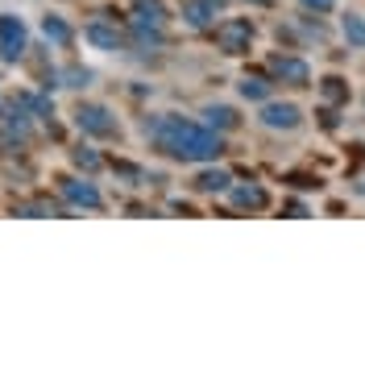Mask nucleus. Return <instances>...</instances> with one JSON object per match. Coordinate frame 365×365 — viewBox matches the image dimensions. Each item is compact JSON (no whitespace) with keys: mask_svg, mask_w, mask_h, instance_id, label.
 <instances>
[{"mask_svg":"<svg viewBox=\"0 0 365 365\" xmlns=\"http://www.w3.org/2000/svg\"><path fill=\"white\" fill-rule=\"evenodd\" d=\"M83 38H88V42L96 46V50H120V46H125V38L116 34L113 25H104V21L88 25V29H83Z\"/></svg>","mask_w":365,"mask_h":365,"instance_id":"obj_9","label":"nucleus"},{"mask_svg":"<svg viewBox=\"0 0 365 365\" xmlns=\"http://www.w3.org/2000/svg\"><path fill=\"white\" fill-rule=\"evenodd\" d=\"M232 204L245 207V212H266V207H270V191L257 187V182H250V187H232Z\"/></svg>","mask_w":365,"mask_h":365,"instance_id":"obj_8","label":"nucleus"},{"mask_svg":"<svg viewBox=\"0 0 365 365\" xmlns=\"http://www.w3.org/2000/svg\"><path fill=\"white\" fill-rule=\"evenodd\" d=\"M241 96H245V100H266V96H270V83H266L262 75H245V79H241Z\"/></svg>","mask_w":365,"mask_h":365,"instance_id":"obj_16","label":"nucleus"},{"mask_svg":"<svg viewBox=\"0 0 365 365\" xmlns=\"http://www.w3.org/2000/svg\"><path fill=\"white\" fill-rule=\"evenodd\" d=\"M25 54V25L21 17H0V58L17 63Z\"/></svg>","mask_w":365,"mask_h":365,"instance_id":"obj_5","label":"nucleus"},{"mask_svg":"<svg viewBox=\"0 0 365 365\" xmlns=\"http://www.w3.org/2000/svg\"><path fill=\"white\" fill-rule=\"evenodd\" d=\"M319 96H324L328 104H349V83H344L341 75H328V79L319 83Z\"/></svg>","mask_w":365,"mask_h":365,"instance_id":"obj_12","label":"nucleus"},{"mask_svg":"<svg viewBox=\"0 0 365 365\" xmlns=\"http://www.w3.org/2000/svg\"><path fill=\"white\" fill-rule=\"evenodd\" d=\"M270 75L278 83H287V88H312V67L295 58V54H270Z\"/></svg>","mask_w":365,"mask_h":365,"instance_id":"obj_4","label":"nucleus"},{"mask_svg":"<svg viewBox=\"0 0 365 365\" xmlns=\"http://www.w3.org/2000/svg\"><path fill=\"white\" fill-rule=\"evenodd\" d=\"M63 195H67L75 207H104V195L96 191V182H88V179H63Z\"/></svg>","mask_w":365,"mask_h":365,"instance_id":"obj_7","label":"nucleus"},{"mask_svg":"<svg viewBox=\"0 0 365 365\" xmlns=\"http://www.w3.org/2000/svg\"><path fill=\"white\" fill-rule=\"evenodd\" d=\"M42 34H46V42H54V46H71V25L63 21V17H46L42 21Z\"/></svg>","mask_w":365,"mask_h":365,"instance_id":"obj_11","label":"nucleus"},{"mask_svg":"<svg viewBox=\"0 0 365 365\" xmlns=\"http://www.w3.org/2000/svg\"><path fill=\"white\" fill-rule=\"evenodd\" d=\"M145 133L154 137L166 158L175 162H216L225 154V137L207 125H195V120H182L175 113H162L154 120H145Z\"/></svg>","mask_w":365,"mask_h":365,"instance_id":"obj_1","label":"nucleus"},{"mask_svg":"<svg viewBox=\"0 0 365 365\" xmlns=\"http://www.w3.org/2000/svg\"><path fill=\"white\" fill-rule=\"evenodd\" d=\"M207 4H220V0H207Z\"/></svg>","mask_w":365,"mask_h":365,"instance_id":"obj_21","label":"nucleus"},{"mask_svg":"<svg viewBox=\"0 0 365 365\" xmlns=\"http://www.w3.org/2000/svg\"><path fill=\"white\" fill-rule=\"evenodd\" d=\"M228 170H200L195 175V191H207V195H220V191H228Z\"/></svg>","mask_w":365,"mask_h":365,"instance_id":"obj_10","label":"nucleus"},{"mask_svg":"<svg viewBox=\"0 0 365 365\" xmlns=\"http://www.w3.org/2000/svg\"><path fill=\"white\" fill-rule=\"evenodd\" d=\"M291 182H295L299 191H312V187H319V179H312V175H291Z\"/></svg>","mask_w":365,"mask_h":365,"instance_id":"obj_20","label":"nucleus"},{"mask_svg":"<svg viewBox=\"0 0 365 365\" xmlns=\"http://www.w3.org/2000/svg\"><path fill=\"white\" fill-rule=\"evenodd\" d=\"M344 38L353 46H365V21L361 17H344Z\"/></svg>","mask_w":365,"mask_h":365,"instance_id":"obj_18","label":"nucleus"},{"mask_svg":"<svg viewBox=\"0 0 365 365\" xmlns=\"http://www.w3.org/2000/svg\"><path fill=\"white\" fill-rule=\"evenodd\" d=\"M71 162H75L79 170H96V166H100V154L88 150V145H79V150H71Z\"/></svg>","mask_w":365,"mask_h":365,"instance_id":"obj_17","label":"nucleus"},{"mask_svg":"<svg viewBox=\"0 0 365 365\" xmlns=\"http://www.w3.org/2000/svg\"><path fill=\"white\" fill-rule=\"evenodd\" d=\"M204 116H207V129H237V113L232 108H204Z\"/></svg>","mask_w":365,"mask_h":365,"instance_id":"obj_15","label":"nucleus"},{"mask_svg":"<svg viewBox=\"0 0 365 365\" xmlns=\"http://www.w3.org/2000/svg\"><path fill=\"white\" fill-rule=\"evenodd\" d=\"M299 4H303V9H316V13H332L336 0H299Z\"/></svg>","mask_w":365,"mask_h":365,"instance_id":"obj_19","label":"nucleus"},{"mask_svg":"<svg viewBox=\"0 0 365 365\" xmlns=\"http://www.w3.org/2000/svg\"><path fill=\"white\" fill-rule=\"evenodd\" d=\"M266 129H299L303 125V113H299L295 104H270V100H262V116H257Z\"/></svg>","mask_w":365,"mask_h":365,"instance_id":"obj_6","label":"nucleus"},{"mask_svg":"<svg viewBox=\"0 0 365 365\" xmlns=\"http://www.w3.org/2000/svg\"><path fill=\"white\" fill-rule=\"evenodd\" d=\"M250 42H253V25L245 17H228V21L216 25V46L225 54H250Z\"/></svg>","mask_w":365,"mask_h":365,"instance_id":"obj_3","label":"nucleus"},{"mask_svg":"<svg viewBox=\"0 0 365 365\" xmlns=\"http://www.w3.org/2000/svg\"><path fill=\"white\" fill-rule=\"evenodd\" d=\"M75 125H79L88 137H116L120 133L116 116L108 113L104 104H79V108H75Z\"/></svg>","mask_w":365,"mask_h":365,"instance_id":"obj_2","label":"nucleus"},{"mask_svg":"<svg viewBox=\"0 0 365 365\" xmlns=\"http://www.w3.org/2000/svg\"><path fill=\"white\" fill-rule=\"evenodd\" d=\"M212 13H216V4H207V0H187V4H182V17L191 25H207Z\"/></svg>","mask_w":365,"mask_h":365,"instance_id":"obj_13","label":"nucleus"},{"mask_svg":"<svg viewBox=\"0 0 365 365\" xmlns=\"http://www.w3.org/2000/svg\"><path fill=\"white\" fill-rule=\"evenodd\" d=\"M4 133L9 137H29V116L21 113V108H9V113H4Z\"/></svg>","mask_w":365,"mask_h":365,"instance_id":"obj_14","label":"nucleus"}]
</instances>
